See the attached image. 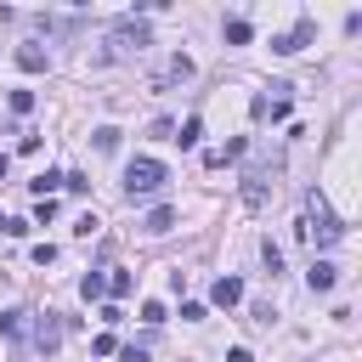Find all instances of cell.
<instances>
[{
	"label": "cell",
	"mask_w": 362,
	"mask_h": 362,
	"mask_svg": "<svg viewBox=\"0 0 362 362\" xmlns=\"http://www.w3.org/2000/svg\"><path fill=\"white\" fill-rule=\"evenodd\" d=\"M62 187H68V192H90V175H79V170H74V175H62Z\"/></svg>",
	"instance_id": "obj_21"
},
{
	"label": "cell",
	"mask_w": 362,
	"mask_h": 362,
	"mask_svg": "<svg viewBox=\"0 0 362 362\" xmlns=\"http://www.w3.org/2000/svg\"><path fill=\"white\" fill-rule=\"evenodd\" d=\"M260 260H266V272H272V277H277V272H283V249H277V243H272V238H266V243H260Z\"/></svg>",
	"instance_id": "obj_18"
},
{
	"label": "cell",
	"mask_w": 362,
	"mask_h": 362,
	"mask_svg": "<svg viewBox=\"0 0 362 362\" xmlns=\"http://www.w3.org/2000/svg\"><path fill=\"white\" fill-rule=\"evenodd\" d=\"M34 107V90H11V113H28Z\"/></svg>",
	"instance_id": "obj_20"
},
{
	"label": "cell",
	"mask_w": 362,
	"mask_h": 362,
	"mask_svg": "<svg viewBox=\"0 0 362 362\" xmlns=\"http://www.w3.org/2000/svg\"><path fill=\"white\" fill-rule=\"evenodd\" d=\"M90 141H96V153H113V147H119V130L102 124V130H90Z\"/></svg>",
	"instance_id": "obj_17"
},
{
	"label": "cell",
	"mask_w": 362,
	"mask_h": 362,
	"mask_svg": "<svg viewBox=\"0 0 362 362\" xmlns=\"http://www.w3.org/2000/svg\"><path fill=\"white\" fill-rule=\"evenodd\" d=\"M79 294H85V300H102V294H107V277H102V272H85V277H79Z\"/></svg>",
	"instance_id": "obj_14"
},
{
	"label": "cell",
	"mask_w": 362,
	"mask_h": 362,
	"mask_svg": "<svg viewBox=\"0 0 362 362\" xmlns=\"http://www.w3.org/2000/svg\"><path fill=\"white\" fill-rule=\"evenodd\" d=\"M164 181H170V170H164L158 158H130V164H124V192H130V204H136V198H153Z\"/></svg>",
	"instance_id": "obj_1"
},
{
	"label": "cell",
	"mask_w": 362,
	"mask_h": 362,
	"mask_svg": "<svg viewBox=\"0 0 362 362\" xmlns=\"http://www.w3.org/2000/svg\"><path fill=\"white\" fill-rule=\"evenodd\" d=\"M28 187H34V198H51V192L62 187V175H57V170H40V175H34Z\"/></svg>",
	"instance_id": "obj_13"
},
{
	"label": "cell",
	"mask_w": 362,
	"mask_h": 362,
	"mask_svg": "<svg viewBox=\"0 0 362 362\" xmlns=\"http://www.w3.org/2000/svg\"><path fill=\"white\" fill-rule=\"evenodd\" d=\"M311 28H317V23H311V17H300V23L288 28V34H277V40H272V51H283V57H294V51H300V45L311 40Z\"/></svg>",
	"instance_id": "obj_5"
},
{
	"label": "cell",
	"mask_w": 362,
	"mask_h": 362,
	"mask_svg": "<svg viewBox=\"0 0 362 362\" xmlns=\"http://www.w3.org/2000/svg\"><path fill=\"white\" fill-rule=\"evenodd\" d=\"M0 334L23 339V334H28V311H23V305H17V311H0Z\"/></svg>",
	"instance_id": "obj_12"
},
{
	"label": "cell",
	"mask_w": 362,
	"mask_h": 362,
	"mask_svg": "<svg viewBox=\"0 0 362 362\" xmlns=\"http://www.w3.org/2000/svg\"><path fill=\"white\" fill-rule=\"evenodd\" d=\"M198 136H204V124H198V119H187V124H175V136H170V141H181V147H198Z\"/></svg>",
	"instance_id": "obj_15"
},
{
	"label": "cell",
	"mask_w": 362,
	"mask_h": 362,
	"mask_svg": "<svg viewBox=\"0 0 362 362\" xmlns=\"http://www.w3.org/2000/svg\"><path fill=\"white\" fill-rule=\"evenodd\" d=\"M28 328H34V351H45V356H51V351L62 345V322H57V311H45V317H34Z\"/></svg>",
	"instance_id": "obj_4"
},
{
	"label": "cell",
	"mask_w": 362,
	"mask_h": 362,
	"mask_svg": "<svg viewBox=\"0 0 362 362\" xmlns=\"http://www.w3.org/2000/svg\"><path fill=\"white\" fill-rule=\"evenodd\" d=\"M221 34H226V45H249V40H255L249 17H226V28H221Z\"/></svg>",
	"instance_id": "obj_11"
},
{
	"label": "cell",
	"mask_w": 362,
	"mask_h": 362,
	"mask_svg": "<svg viewBox=\"0 0 362 362\" xmlns=\"http://www.w3.org/2000/svg\"><path fill=\"white\" fill-rule=\"evenodd\" d=\"M305 283H311V294H328V288L339 283V266H334V260H311V266H305Z\"/></svg>",
	"instance_id": "obj_7"
},
{
	"label": "cell",
	"mask_w": 362,
	"mask_h": 362,
	"mask_svg": "<svg viewBox=\"0 0 362 362\" xmlns=\"http://www.w3.org/2000/svg\"><path fill=\"white\" fill-rule=\"evenodd\" d=\"M34 221H40V226L57 221V198H34Z\"/></svg>",
	"instance_id": "obj_19"
},
{
	"label": "cell",
	"mask_w": 362,
	"mask_h": 362,
	"mask_svg": "<svg viewBox=\"0 0 362 362\" xmlns=\"http://www.w3.org/2000/svg\"><path fill=\"white\" fill-rule=\"evenodd\" d=\"M339 232H345V226H339V215L311 192V198H305V226H300V238H317V243L328 249V243H339Z\"/></svg>",
	"instance_id": "obj_2"
},
{
	"label": "cell",
	"mask_w": 362,
	"mask_h": 362,
	"mask_svg": "<svg viewBox=\"0 0 362 362\" xmlns=\"http://www.w3.org/2000/svg\"><path fill=\"white\" fill-rule=\"evenodd\" d=\"M130 288H136V277H130V272H113V277H107V294H113V305H119Z\"/></svg>",
	"instance_id": "obj_16"
},
{
	"label": "cell",
	"mask_w": 362,
	"mask_h": 362,
	"mask_svg": "<svg viewBox=\"0 0 362 362\" xmlns=\"http://www.w3.org/2000/svg\"><path fill=\"white\" fill-rule=\"evenodd\" d=\"M113 45H119V51H141V45H153V34H147L141 17H119V23H113Z\"/></svg>",
	"instance_id": "obj_3"
},
{
	"label": "cell",
	"mask_w": 362,
	"mask_h": 362,
	"mask_svg": "<svg viewBox=\"0 0 362 362\" xmlns=\"http://www.w3.org/2000/svg\"><path fill=\"white\" fill-rule=\"evenodd\" d=\"M170 226H175V209H170V204H158V209H147V215H141V232H153V238H158V232H170Z\"/></svg>",
	"instance_id": "obj_9"
},
{
	"label": "cell",
	"mask_w": 362,
	"mask_h": 362,
	"mask_svg": "<svg viewBox=\"0 0 362 362\" xmlns=\"http://www.w3.org/2000/svg\"><path fill=\"white\" fill-rule=\"evenodd\" d=\"M266 198H272L266 170H249V175H243V209H266Z\"/></svg>",
	"instance_id": "obj_6"
},
{
	"label": "cell",
	"mask_w": 362,
	"mask_h": 362,
	"mask_svg": "<svg viewBox=\"0 0 362 362\" xmlns=\"http://www.w3.org/2000/svg\"><path fill=\"white\" fill-rule=\"evenodd\" d=\"M226 362H255V356H249L243 345H232V351H226Z\"/></svg>",
	"instance_id": "obj_22"
},
{
	"label": "cell",
	"mask_w": 362,
	"mask_h": 362,
	"mask_svg": "<svg viewBox=\"0 0 362 362\" xmlns=\"http://www.w3.org/2000/svg\"><path fill=\"white\" fill-rule=\"evenodd\" d=\"M45 62H51V57H45L40 45H17V68H23V74H45Z\"/></svg>",
	"instance_id": "obj_10"
},
{
	"label": "cell",
	"mask_w": 362,
	"mask_h": 362,
	"mask_svg": "<svg viewBox=\"0 0 362 362\" xmlns=\"http://www.w3.org/2000/svg\"><path fill=\"white\" fill-rule=\"evenodd\" d=\"M209 300H215V305H226V311H232V305H238V300H243V283H238V277H232V272H226V277H215V288H209Z\"/></svg>",
	"instance_id": "obj_8"
}]
</instances>
